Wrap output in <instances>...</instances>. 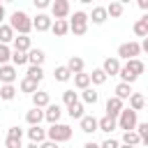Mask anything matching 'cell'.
<instances>
[{
    "instance_id": "obj_37",
    "label": "cell",
    "mask_w": 148,
    "mask_h": 148,
    "mask_svg": "<svg viewBox=\"0 0 148 148\" xmlns=\"http://www.w3.org/2000/svg\"><path fill=\"white\" fill-rule=\"evenodd\" d=\"M9 60H12V49H9V44L0 42V65L2 62H9Z\"/></svg>"
},
{
    "instance_id": "obj_31",
    "label": "cell",
    "mask_w": 148,
    "mask_h": 148,
    "mask_svg": "<svg viewBox=\"0 0 148 148\" xmlns=\"http://www.w3.org/2000/svg\"><path fill=\"white\" fill-rule=\"evenodd\" d=\"M14 97H16V88H14V83H2V88H0V99L12 102Z\"/></svg>"
},
{
    "instance_id": "obj_19",
    "label": "cell",
    "mask_w": 148,
    "mask_h": 148,
    "mask_svg": "<svg viewBox=\"0 0 148 148\" xmlns=\"http://www.w3.org/2000/svg\"><path fill=\"white\" fill-rule=\"evenodd\" d=\"M25 120H28V125H37V123H42V120H44V109L32 104V109L25 113Z\"/></svg>"
},
{
    "instance_id": "obj_23",
    "label": "cell",
    "mask_w": 148,
    "mask_h": 148,
    "mask_svg": "<svg viewBox=\"0 0 148 148\" xmlns=\"http://www.w3.org/2000/svg\"><path fill=\"white\" fill-rule=\"evenodd\" d=\"M44 51L42 49H32L30 46V51H28V65H44Z\"/></svg>"
},
{
    "instance_id": "obj_13",
    "label": "cell",
    "mask_w": 148,
    "mask_h": 148,
    "mask_svg": "<svg viewBox=\"0 0 148 148\" xmlns=\"http://www.w3.org/2000/svg\"><path fill=\"white\" fill-rule=\"evenodd\" d=\"M113 130H118V118L116 116H102L99 118V132H106V134H111Z\"/></svg>"
},
{
    "instance_id": "obj_21",
    "label": "cell",
    "mask_w": 148,
    "mask_h": 148,
    "mask_svg": "<svg viewBox=\"0 0 148 148\" xmlns=\"http://www.w3.org/2000/svg\"><path fill=\"white\" fill-rule=\"evenodd\" d=\"M14 37H16V30H14L9 23H0V42L12 44V42H14Z\"/></svg>"
},
{
    "instance_id": "obj_51",
    "label": "cell",
    "mask_w": 148,
    "mask_h": 148,
    "mask_svg": "<svg viewBox=\"0 0 148 148\" xmlns=\"http://www.w3.org/2000/svg\"><path fill=\"white\" fill-rule=\"evenodd\" d=\"M2 2H14V0H2Z\"/></svg>"
},
{
    "instance_id": "obj_40",
    "label": "cell",
    "mask_w": 148,
    "mask_h": 148,
    "mask_svg": "<svg viewBox=\"0 0 148 148\" xmlns=\"http://www.w3.org/2000/svg\"><path fill=\"white\" fill-rule=\"evenodd\" d=\"M76 99H79V95H76V92H74L72 88L62 92V102H65V104H72V102H76Z\"/></svg>"
},
{
    "instance_id": "obj_27",
    "label": "cell",
    "mask_w": 148,
    "mask_h": 148,
    "mask_svg": "<svg viewBox=\"0 0 148 148\" xmlns=\"http://www.w3.org/2000/svg\"><path fill=\"white\" fill-rule=\"evenodd\" d=\"M92 83V79H90V74H86V72H76L74 74V86L79 88V90H83V88H88Z\"/></svg>"
},
{
    "instance_id": "obj_44",
    "label": "cell",
    "mask_w": 148,
    "mask_h": 148,
    "mask_svg": "<svg viewBox=\"0 0 148 148\" xmlns=\"http://www.w3.org/2000/svg\"><path fill=\"white\" fill-rule=\"evenodd\" d=\"M102 146H104V148H118V141H116V139H106Z\"/></svg>"
},
{
    "instance_id": "obj_17",
    "label": "cell",
    "mask_w": 148,
    "mask_h": 148,
    "mask_svg": "<svg viewBox=\"0 0 148 148\" xmlns=\"http://www.w3.org/2000/svg\"><path fill=\"white\" fill-rule=\"evenodd\" d=\"M67 116H69L72 120H81V118L86 116V113H83V99H81V102L76 99V102L67 104Z\"/></svg>"
},
{
    "instance_id": "obj_34",
    "label": "cell",
    "mask_w": 148,
    "mask_h": 148,
    "mask_svg": "<svg viewBox=\"0 0 148 148\" xmlns=\"http://www.w3.org/2000/svg\"><path fill=\"white\" fill-rule=\"evenodd\" d=\"M90 79H92V86H102V83H106V79H109V74L102 69V67H97V69H92V74H90Z\"/></svg>"
},
{
    "instance_id": "obj_28",
    "label": "cell",
    "mask_w": 148,
    "mask_h": 148,
    "mask_svg": "<svg viewBox=\"0 0 148 148\" xmlns=\"http://www.w3.org/2000/svg\"><path fill=\"white\" fill-rule=\"evenodd\" d=\"M49 102H51V99H49V92H44V90H35V92H32V104H35V106L46 109Z\"/></svg>"
},
{
    "instance_id": "obj_5",
    "label": "cell",
    "mask_w": 148,
    "mask_h": 148,
    "mask_svg": "<svg viewBox=\"0 0 148 148\" xmlns=\"http://www.w3.org/2000/svg\"><path fill=\"white\" fill-rule=\"evenodd\" d=\"M88 23H90V14L86 12H74V16L69 18V32H74L76 37L88 32Z\"/></svg>"
},
{
    "instance_id": "obj_14",
    "label": "cell",
    "mask_w": 148,
    "mask_h": 148,
    "mask_svg": "<svg viewBox=\"0 0 148 148\" xmlns=\"http://www.w3.org/2000/svg\"><path fill=\"white\" fill-rule=\"evenodd\" d=\"M60 116H62L60 104H51V102H49V106L44 109V120H49V123H58Z\"/></svg>"
},
{
    "instance_id": "obj_2",
    "label": "cell",
    "mask_w": 148,
    "mask_h": 148,
    "mask_svg": "<svg viewBox=\"0 0 148 148\" xmlns=\"http://www.w3.org/2000/svg\"><path fill=\"white\" fill-rule=\"evenodd\" d=\"M9 25H12L16 32H21V35H28V32L32 30V18H30L25 12L16 9V12L9 16Z\"/></svg>"
},
{
    "instance_id": "obj_22",
    "label": "cell",
    "mask_w": 148,
    "mask_h": 148,
    "mask_svg": "<svg viewBox=\"0 0 148 148\" xmlns=\"http://www.w3.org/2000/svg\"><path fill=\"white\" fill-rule=\"evenodd\" d=\"M53 76H56V81H60V83H65V81H69L74 74H72V69L67 67V65H58L56 69H53Z\"/></svg>"
},
{
    "instance_id": "obj_3",
    "label": "cell",
    "mask_w": 148,
    "mask_h": 148,
    "mask_svg": "<svg viewBox=\"0 0 148 148\" xmlns=\"http://www.w3.org/2000/svg\"><path fill=\"white\" fill-rule=\"evenodd\" d=\"M46 136L53 139L56 143H67L72 139V127L69 125H62L60 120L58 123H51V127L46 130Z\"/></svg>"
},
{
    "instance_id": "obj_30",
    "label": "cell",
    "mask_w": 148,
    "mask_h": 148,
    "mask_svg": "<svg viewBox=\"0 0 148 148\" xmlns=\"http://www.w3.org/2000/svg\"><path fill=\"white\" fill-rule=\"evenodd\" d=\"M118 97H123V99H130V95L134 92L132 90V83H127V81H120L118 86H116V90H113Z\"/></svg>"
},
{
    "instance_id": "obj_43",
    "label": "cell",
    "mask_w": 148,
    "mask_h": 148,
    "mask_svg": "<svg viewBox=\"0 0 148 148\" xmlns=\"http://www.w3.org/2000/svg\"><path fill=\"white\" fill-rule=\"evenodd\" d=\"M5 146H7V148H21V141H18V139H9V136H7Z\"/></svg>"
},
{
    "instance_id": "obj_6",
    "label": "cell",
    "mask_w": 148,
    "mask_h": 148,
    "mask_svg": "<svg viewBox=\"0 0 148 148\" xmlns=\"http://www.w3.org/2000/svg\"><path fill=\"white\" fill-rule=\"evenodd\" d=\"M141 53V44L139 42H125V44H120L118 46V58L120 60H130V58H136Z\"/></svg>"
},
{
    "instance_id": "obj_41",
    "label": "cell",
    "mask_w": 148,
    "mask_h": 148,
    "mask_svg": "<svg viewBox=\"0 0 148 148\" xmlns=\"http://www.w3.org/2000/svg\"><path fill=\"white\" fill-rule=\"evenodd\" d=\"M7 136H9V139H18V141H21V139H23V130L14 125V127H9V130H7Z\"/></svg>"
},
{
    "instance_id": "obj_50",
    "label": "cell",
    "mask_w": 148,
    "mask_h": 148,
    "mask_svg": "<svg viewBox=\"0 0 148 148\" xmlns=\"http://www.w3.org/2000/svg\"><path fill=\"white\" fill-rule=\"evenodd\" d=\"M120 2H123V5H127V2H130V0H120Z\"/></svg>"
},
{
    "instance_id": "obj_39",
    "label": "cell",
    "mask_w": 148,
    "mask_h": 148,
    "mask_svg": "<svg viewBox=\"0 0 148 148\" xmlns=\"http://www.w3.org/2000/svg\"><path fill=\"white\" fill-rule=\"evenodd\" d=\"M136 132L141 134V143L148 146V123H139L136 125Z\"/></svg>"
},
{
    "instance_id": "obj_10",
    "label": "cell",
    "mask_w": 148,
    "mask_h": 148,
    "mask_svg": "<svg viewBox=\"0 0 148 148\" xmlns=\"http://www.w3.org/2000/svg\"><path fill=\"white\" fill-rule=\"evenodd\" d=\"M123 102H125V99H123V97H118V95L109 97V99H106V113H109V116H116V118H118V113H120V111L125 109V104H123Z\"/></svg>"
},
{
    "instance_id": "obj_7",
    "label": "cell",
    "mask_w": 148,
    "mask_h": 148,
    "mask_svg": "<svg viewBox=\"0 0 148 148\" xmlns=\"http://www.w3.org/2000/svg\"><path fill=\"white\" fill-rule=\"evenodd\" d=\"M51 25H53V16H49L44 12H39L32 18V30H37V32H46V30H51Z\"/></svg>"
},
{
    "instance_id": "obj_20",
    "label": "cell",
    "mask_w": 148,
    "mask_h": 148,
    "mask_svg": "<svg viewBox=\"0 0 148 148\" xmlns=\"http://www.w3.org/2000/svg\"><path fill=\"white\" fill-rule=\"evenodd\" d=\"M106 18H109V12H106V7H92V12H90V21H92L95 25H102Z\"/></svg>"
},
{
    "instance_id": "obj_49",
    "label": "cell",
    "mask_w": 148,
    "mask_h": 148,
    "mask_svg": "<svg viewBox=\"0 0 148 148\" xmlns=\"http://www.w3.org/2000/svg\"><path fill=\"white\" fill-rule=\"evenodd\" d=\"M79 2H83V5H92V0H79Z\"/></svg>"
},
{
    "instance_id": "obj_42",
    "label": "cell",
    "mask_w": 148,
    "mask_h": 148,
    "mask_svg": "<svg viewBox=\"0 0 148 148\" xmlns=\"http://www.w3.org/2000/svg\"><path fill=\"white\" fill-rule=\"evenodd\" d=\"M51 2H53V0H32L35 9H39V12H44L46 7H51Z\"/></svg>"
},
{
    "instance_id": "obj_11",
    "label": "cell",
    "mask_w": 148,
    "mask_h": 148,
    "mask_svg": "<svg viewBox=\"0 0 148 148\" xmlns=\"http://www.w3.org/2000/svg\"><path fill=\"white\" fill-rule=\"evenodd\" d=\"M120 58L118 56H113V58H106L104 62H102V69L109 74V76H118V72H120Z\"/></svg>"
},
{
    "instance_id": "obj_24",
    "label": "cell",
    "mask_w": 148,
    "mask_h": 148,
    "mask_svg": "<svg viewBox=\"0 0 148 148\" xmlns=\"http://www.w3.org/2000/svg\"><path fill=\"white\" fill-rule=\"evenodd\" d=\"M81 99H83V104H97V99H99V92L95 90V88H83L81 90Z\"/></svg>"
},
{
    "instance_id": "obj_8",
    "label": "cell",
    "mask_w": 148,
    "mask_h": 148,
    "mask_svg": "<svg viewBox=\"0 0 148 148\" xmlns=\"http://www.w3.org/2000/svg\"><path fill=\"white\" fill-rule=\"evenodd\" d=\"M69 0H53L51 2V16L53 18H67L69 16Z\"/></svg>"
},
{
    "instance_id": "obj_26",
    "label": "cell",
    "mask_w": 148,
    "mask_h": 148,
    "mask_svg": "<svg viewBox=\"0 0 148 148\" xmlns=\"http://www.w3.org/2000/svg\"><path fill=\"white\" fill-rule=\"evenodd\" d=\"M106 12H109V18H120L123 16V2L120 0H111L106 5Z\"/></svg>"
},
{
    "instance_id": "obj_4",
    "label": "cell",
    "mask_w": 148,
    "mask_h": 148,
    "mask_svg": "<svg viewBox=\"0 0 148 148\" xmlns=\"http://www.w3.org/2000/svg\"><path fill=\"white\" fill-rule=\"evenodd\" d=\"M136 113H139V111L132 109V106L123 109V111L118 113V130H123V132L136 130V125H139V116H136Z\"/></svg>"
},
{
    "instance_id": "obj_52",
    "label": "cell",
    "mask_w": 148,
    "mask_h": 148,
    "mask_svg": "<svg viewBox=\"0 0 148 148\" xmlns=\"http://www.w3.org/2000/svg\"><path fill=\"white\" fill-rule=\"evenodd\" d=\"M0 5H2V0H0Z\"/></svg>"
},
{
    "instance_id": "obj_33",
    "label": "cell",
    "mask_w": 148,
    "mask_h": 148,
    "mask_svg": "<svg viewBox=\"0 0 148 148\" xmlns=\"http://www.w3.org/2000/svg\"><path fill=\"white\" fill-rule=\"evenodd\" d=\"M67 67L72 69V74H76V72H83L86 62H83V58H79V56H72V58L67 60Z\"/></svg>"
},
{
    "instance_id": "obj_18",
    "label": "cell",
    "mask_w": 148,
    "mask_h": 148,
    "mask_svg": "<svg viewBox=\"0 0 148 148\" xmlns=\"http://www.w3.org/2000/svg\"><path fill=\"white\" fill-rule=\"evenodd\" d=\"M39 83H42V81H37V79H32V76H28V74H25V76L21 79L18 88H21V92H30V95H32V92L37 90V86H39Z\"/></svg>"
},
{
    "instance_id": "obj_15",
    "label": "cell",
    "mask_w": 148,
    "mask_h": 148,
    "mask_svg": "<svg viewBox=\"0 0 148 148\" xmlns=\"http://www.w3.org/2000/svg\"><path fill=\"white\" fill-rule=\"evenodd\" d=\"M28 139H30V143H42L44 139H46V130H42L39 127V123L37 125H30V130H28Z\"/></svg>"
},
{
    "instance_id": "obj_9",
    "label": "cell",
    "mask_w": 148,
    "mask_h": 148,
    "mask_svg": "<svg viewBox=\"0 0 148 148\" xmlns=\"http://www.w3.org/2000/svg\"><path fill=\"white\" fill-rule=\"evenodd\" d=\"M16 76H18V74H16V65H14V62H12V65H9V62H2V65H0V81H2V83H14Z\"/></svg>"
},
{
    "instance_id": "obj_38",
    "label": "cell",
    "mask_w": 148,
    "mask_h": 148,
    "mask_svg": "<svg viewBox=\"0 0 148 148\" xmlns=\"http://www.w3.org/2000/svg\"><path fill=\"white\" fill-rule=\"evenodd\" d=\"M132 30H134V35H136V37H146V35H148V28H146V23H143L141 18L132 25Z\"/></svg>"
},
{
    "instance_id": "obj_32",
    "label": "cell",
    "mask_w": 148,
    "mask_h": 148,
    "mask_svg": "<svg viewBox=\"0 0 148 148\" xmlns=\"http://www.w3.org/2000/svg\"><path fill=\"white\" fill-rule=\"evenodd\" d=\"M12 62H14L16 67L28 65V51H18V49H14V51H12Z\"/></svg>"
},
{
    "instance_id": "obj_48",
    "label": "cell",
    "mask_w": 148,
    "mask_h": 148,
    "mask_svg": "<svg viewBox=\"0 0 148 148\" xmlns=\"http://www.w3.org/2000/svg\"><path fill=\"white\" fill-rule=\"evenodd\" d=\"M141 21H143V23H146V28H148V12H146V14L141 16Z\"/></svg>"
},
{
    "instance_id": "obj_12",
    "label": "cell",
    "mask_w": 148,
    "mask_h": 148,
    "mask_svg": "<svg viewBox=\"0 0 148 148\" xmlns=\"http://www.w3.org/2000/svg\"><path fill=\"white\" fill-rule=\"evenodd\" d=\"M79 123H81V132H86V134H92L99 130V120L95 116H83Z\"/></svg>"
},
{
    "instance_id": "obj_36",
    "label": "cell",
    "mask_w": 148,
    "mask_h": 148,
    "mask_svg": "<svg viewBox=\"0 0 148 148\" xmlns=\"http://www.w3.org/2000/svg\"><path fill=\"white\" fill-rule=\"evenodd\" d=\"M25 74H28V76H32V79H37V81H42V79H44V69H42V65H30Z\"/></svg>"
},
{
    "instance_id": "obj_25",
    "label": "cell",
    "mask_w": 148,
    "mask_h": 148,
    "mask_svg": "<svg viewBox=\"0 0 148 148\" xmlns=\"http://www.w3.org/2000/svg\"><path fill=\"white\" fill-rule=\"evenodd\" d=\"M123 143L125 146H139L141 143V134L136 130H127V132H123Z\"/></svg>"
},
{
    "instance_id": "obj_16",
    "label": "cell",
    "mask_w": 148,
    "mask_h": 148,
    "mask_svg": "<svg viewBox=\"0 0 148 148\" xmlns=\"http://www.w3.org/2000/svg\"><path fill=\"white\" fill-rule=\"evenodd\" d=\"M51 32H53L56 37H65V35L69 32V21H67V18H56L53 25H51Z\"/></svg>"
},
{
    "instance_id": "obj_1",
    "label": "cell",
    "mask_w": 148,
    "mask_h": 148,
    "mask_svg": "<svg viewBox=\"0 0 148 148\" xmlns=\"http://www.w3.org/2000/svg\"><path fill=\"white\" fill-rule=\"evenodd\" d=\"M143 69H146V65L139 60V58H130L123 67H120V72H118V76H120V81H127V83H134L141 74H143Z\"/></svg>"
},
{
    "instance_id": "obj_46",
    "label": "cell",
    "mask_w": 148,
    "mask_h": 148,
    "mask_svg": "<svg viewBox=\"0 0 148 148\" xmlns=\"http://www.w3.org/2000/svg\"><path fill=\"white\" fill-rule=\"evenodd\" d=\"M141 51H146V53H148V35H146V37H143V42H141Z\"/></svg>"
},
{
    "instance_id": "obj_47",
    "label": "cell",
    "mask_w": 148,
    "mask_h": 148,
    "mask_svg": "<svg viewBox=\"0 0 148 148\" xmlns=\"http://www.w3.org/2000/svg\"><path fill=\"white\" fill-rule=\"evenodd\" d=\"M5 16H7V12H5V7H2V5H0V23H2V21H5Z\"/></svg>"
},
{
    "instance_id": "obj_35",
    "label": "cell",
    "mask_w": 148,
    "mask_h": 148,
    "mask_svg": "<svg viewBox=\"0 0 148 148\" xmlns=\"http://www.w3.org/2000/svg\"><path fill=\"white\" fill-rule=\"evenodd\" d=\"M130 106L136 109V111H141V109L146 106V97H143L141 92H132V95H130Z\"/></svg>"
},
{
    "instance_id": "obj_45",
    "label": "cell",
    "mask_w": 148,
    "mask_h": 148,
    "mask_svg": "<svg viewBox=\"0 0 148 148\" xmlns=\"http://www.w3.org/2000/svg\"><path fill=\"white\" fill-rule=\"evenodd\" d=\"M136 5H139L143 12H148V0H136Z\"/></svg>"
},
{
    "instance_id": "obj_29",
    "label": "cell",
    "mask_w": 148,
    "mask_h": 148,
    "mask_svg": "<svg viewBox=\"0 0 148 148\" xmlns=\"http://www.w3.org/2000/svg\"><path fill=\"white\" fill-rule=\"evenodd\" d=\"M12 44H14V49H18V51H30V37H28V35H21V32H18Z\"/></svg>"
}]
</instances>
